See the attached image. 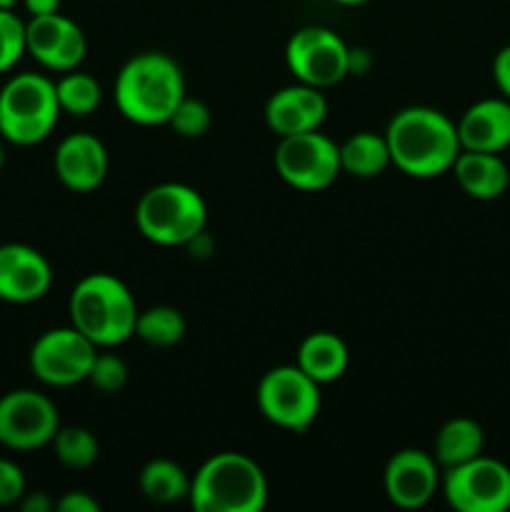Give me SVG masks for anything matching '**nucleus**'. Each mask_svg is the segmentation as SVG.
<instances>
[{
  "instance_id": "f257e3e1",
  "label": "nucleus",
  "mask_w": 510,
  "mask_h": 512,
  "mask_svg": "<svg viewBox=\"0 0 510 512\" xmlns=\"http://www.w3.org/2000/svg\"><path fill=\"white\" fill-rule=\"evenodd\" d=\"M390 163L410 178H438L460 155L458 128L435 108H405L385 130Z\"/></svg>"
},
{
  "instance_id": "f03ea898",
  "label": "nucleus",
  "mask_w": 510,
  "mask_h": 512,
  "mask_svg": "<svg viewBox=\"0 0 510 512\" xmlns=\"http://www.w3.org/2000/svg\"><path fill=\"white\" fill-rule=\"evenodd\" d=\"M183 98V73L178 63L165 53L135 55L123 65L115 80V103L130 123H168Z\"/></svg>"
},
{
  "instance_id": "7ed1b4c3",
  "label": "nucleus",
  "mask_w": 510,
  "mask_h": 512,
  "mask_svg": "<svg viewBox=\"0 0 510 512\" xmlns=\"http://www.w3.org/2000/svg\"><path fill=\"white\" fill-rule=\"evenodd\" d=\"M138 313L128 285L110 273L85 275L70 293L73 328L98 348H113L133 338Z\"/></svg>"
},
{
  "instance_id": "20e7f679",
  "label": "nucleus",
  "mask_w": 510,
  "mask_h": 512,
  "mask_svg": "<svg viewBox=\"0 0 510 512\" xmlns=\"http://www.w3.org/2000/svg\"><path fill=\"white\" fill-rule=\"evenodd\" d=\"M190 505L198 512H260L268 505V480L243 453H218L190 480Z\"/></svg>"
},
{
  "instance_id": "39448f33",
  "label": "nucleus",
  "mask_w": 510,
  "mask_h": 512,
  "mask_svg": "<svg viewBox=\"0 0 510 512\" xmlns=\"http://www.w3.org/2000/svg\"><path fill=\"white\" fill-rule=\"evenodd\" d=\"M55 83L40 73L13 75L0 88V135L13 145H38L60 118Z\"/></svg>"
},
{
  "instance_id": "423d86ee",
  "label": "nucleus",
  "mask_w": 510,
  "mask_h": 512,
  "mask_svg": "<svg viewBox=\"0 0 510 512\" xmlns=\"http://www.w3.org/2000/svg\"><path fill=\"white\" fill-rule=\"evenodd\" d=\"M208 208L203 195L183 183L150 188L135 208L138 230L155 245H185L203 233Z\"/></svg>"
},
{
  "instance_id": "0eeeda50",
  "label": "nucleus",
  "mask_w": 510,
  "mask_h": 512,
  "mask_svg": "<svg viewBox=\"0 0 510 512\" xmlns=\"http://www.w3.org/2000/svg\"><path fill=\"white\" fill-rule=\"evenodd\" d=\"M258 408L273 425L303 433L320 413V383L298 365H278L268 370L258 385Z\"/></svg>"
},
{
  "instance_id": "6e6552de",
  "label": "nucleus",
  "mask_w": 510,
  "mask_h": 512,
  "mask_svg": "<svg viewBox=\"0 0 510 512\" xmlns=\"http://www.w3.org/2000/svg\"><path fill=\"white\" fill-rule=\"evenodd\" d=\"M443 495L458 512L510 510V468L500 460L478 455L445 470Z\"/></svg>"
},
{
  "instance_id": "1a4fd4ad",
  "label": "nucleus",
  "mask_w": 510,
  "mask_h": 512,
  "mask_svg": "<svg viewBox=\"0 0 510 512\" xmlns=\"http://www.w3.org/2000/svg\"><path fill=\"white\" fill-rule=\"evenodd\" d=\"M275 168L280 178L298 190L318 193L330 188L340 175V145L328 135L310 130V133L285 135L275 150Z\"/></svg>"
},
{
  "instance_id": "9d476101",
  "label": "nucleus",
  "mask_w": 510,
  "mask_h": 512,
  "mask_svg": "<svg viewBox=\"0 0 510 512\" xmlns=\"http://www.w3.org/2000/svg\"><path fill=\"white\" fill-rule=\"evenodd\" d=\"M98 345L78 328H55L40 335L30 348V370L50 388H70L88 380Z\"/></svg>"
},
{
  "instance_id": "9b49d317",
  "label": "nucleus",
  "mask_w": 510,
  "mask_h": 512,
  "mask_svg": "<svg viewBox=\"0 0 510 512\" xmlns=\"http://www.w3.org/2000/svg\"><path fill=\"white\" fill-rule=\"evenodd\" d=\"M60 428L58 408L38 390H10L0 398V445L18 453L45 448Z\"/></svg>"
},
{
  "instance_id": "f8f14e48",
  "label": "nucleus",
  "mask_w": 510,
  "mask_h": 512,
  "mask_svg": "<svg viewBox=\"0 0 510 512\" xmlns=\"http://www.w3.org/2000/svg\"><path fill=\"white\" fill-rule=\"evenodd\" d=\"M353 53L338 33L320 25L300 28L285 48V63L290 73L313 88H330L350 73Z\"/></svg>"
},
{
  "instance_id": "ddd939ff",
  "label": "nucleus",
  "mask_w": 510,
  "mask_h": 512,
  "mask_svg": "<svg viewBox=\"0 0 510 512\" xmlns=\"http://www.w3.org/2000/svg\"><path fill=\"white\" fill-rule=\"evenodd\" d=\"M25 53L33 55L43 68L68 73L83 63L88 40L80 25L63 13L38 15L25 23Z\"/></svg>"
},
{
  "instance_id": "4468645a",
  "label": "nucleus",
  "mask_w": 510,
  "mask_h": 512,
  "mask_svg": "<svg viewBox=\"0 0 510 512\" xmlns=\"http://www.w3.org/2000/svg\"><path fill=\"white\" fill-rule=\"evenodd\" d=\"M385 495L403 510L423 508L433 500L440 485V465L433 455L423 450H400L385 465Z\"/></svg>"
},
{
  "instance_id": "2eb2a0df",
  "label": "nucleus",
  "mask_w": 510,
  "mask_h": 512,
  "mask_svg": "<svg viewBox=\"0 0 510 512\" xmlns=\"http://www.w3.org/2000/svg\"><path fill=\"white\" fill-rule=\"evenodd\" d=\"M53 285V270L43 253L23 243L0 245V300L28 305Z\"/></svg>"
},
{
  "instance_id": "dca6fc26",
  "label": "nucleus",
  "mask_w": 510,
  "mask_h": 512,
  "mask_svg": "<svg viewBox=\"0 0 510 512\" xmlns=\"http://www.w3.org/2000/svg\"><path fill=\"white\" fill-rule=\"evenodd\" d=\"M328 115V100L313 85H290L278 90L265 105V123L275 135H298L318 130Z\"/></svg>"
},
{
  "instance_id": "f3484780",
  "label": "nucleus",
  "mask_w": 510,
  "mask_h": 512,
  "mask_svg": "<svg viewBox=\"0 0 510 512\" xmlns=\"http://www.w3.org/2000/svg\"><path fill=\"white\" fill-rule=\"evenodd\" d=\"M55 175L73 193H90L108 175V150L95 135H68L55 150Z\"/></svg>"
},
{
  "instance_id": "a211bd4d",
  "label": "nucleus",
  "mask_w": 510,
  "mask_h": 512,
  "mask_svg": "<svg viewBox=\"0 0 510 512\" xmlns=\"http://www.w3.org/2000/svg\"><path fill=\"white\" fill-rule=\"evenodd\" d=\"M458 128L460 150L473 153H503L510 148V100L485 98L470 105Z\"/></svg>"
},
{
  "instance_id": "6ab92c4d",
  "label": "nucleus",
  "mask_w": 510,
  "mask_h": 512,
  "mask_svg": "<svg viewBox=\"0 0 510 512\" xmlns=\"http://www.w3.org/2000/svg\"><path fill=\"white\" fill-rule=\"evenodd\" d=\"M455 180L475 200H495L508 190L510 170L500 153H473L460 150L453 163Z\"/></svg>"
},
{
  "instance_id": "aec40b11",
  "label": "nucleus",
  "mask_w": 510,
  "mask_h": 512,
  "mask_svg": "<svg viewBox=\"0 0 510 512\" xmlns=\"http://www.w3.org/2000/svg\"><path fill=\"white\" fill-rule=\"evenodd\" d=\"M348 348L335 333H310L300 343L298 368L308 373L315 383H333L348 370Z\"/></svg>"
},
{
  "instance_id": "412c9836",
  "label": "nucleus",
  "mask_w": 510,
  "mask_h": 512,
  "mask_svg": "<svg viewBox=\"0 0 510 512\" xmlns=\"http://www.w3.org/2000/svg\"><path fill=\"white\" fill-rule=\"evenodd\" d=\"M483 448V428L470 418H453L440 428L438 438H435V460L440 468L448 470L483 455Z\"/></svg>"
},
{
  "instance_id": "4be33fe9",
  "label": "nucleus",
  "mask_w": 510,
  "mask_h": 512,
  "mask_svg": "<svg viewBox=\"0 0 510 512\" xmlns=\"http://www.w3.org/2000/svg\"><path fill=\"white\" fill-rule=\"evenodd\" d=\"M390 165V148L385 135L355 133L340 145V168L355 178H375Z\"/></svg>"
},
{
  "instance_id": "5701e85b",
  "label": "nucleus",
  "mask_w": 510,
  "mask_h": 512,
  "mask_svg": "<svg viewBox=\"0 0 510 512\" xmlns=\"http://www.w3.org/2000/svg\"><path fill=\"white\" fill-rule=\"evenodd\" d=\"M140 490L150 503L170 505L190 495V478L173 460H150L140 473Z\"/></svg>"
},
{
  "instance_id": "b1692460",
  "label": "nucleus",
  "mask_w": 510,
  "mask_h": 512,
  "mask_svg": "<svg viewBox=\"0 0 510 512\" xmlns=\"http://www.w3.org/2000/svg\"><path fill=\"white\" fill-rule=\"evenodd\" d=\"M135 335L153 348H170L180 343L185 335V318L175 308L155 305V308L138 313L135 320Z\"/></svg>"
},
{
  "instance_id": "393cba45",
  "label": "nucleus",
  "mask_w": 510,
  "mask_h": 512,
  "mask_svg": "<svg viewBox=\"0 0 510 512\" xmlns=\"http://www.w3.org/2000/svg\"><path fill=\"white\" fill-rule=\"evenodd\" d=\"M55 93H58L60 110L70 115H90L103 98L98 80L88 73H78V70H68L55 83Z\"/></svg>"
},
{
  "instance_id": "a878e982",
  "label": "nucleus",
  "mask_w": 510,
  "mask_h": 512,
  "mask_svg": "<svg viewBox=\"0 0 510 512\" xmlns=\"http://www.w3.org/2000/svg\"><path fill=\"white\" fill-rule=\"evenodd\" d=\"M55 458L70 470H85L98 460L100 445L85 428H58L53 438Z\"/></svg>"
},
{
  "instance_id": "bb28decb",
  "label": "nucleus",
  "mask_w": 510,
  "mask_h": 512,
  "mask_svg": "<svg viewBox=\"0 0 510 512\" xmlns=\"http://www.w3.org/2000/svg\"><path fill=\"white\" fill-rule=\"evenodd\" d=\"M25 53V23L13 10L0 8V75L20 63Z\"/></svg>"
},
{
  "instance_id": "cd10ccee",
  "label": "nucleus",
  "mask_w": 510,
  "mask_h": 512,
  "mask_svg": "<svg viewBox=\"0 0 510 512\" xmlns=\"http://www.w3.org/2000/svg\"><path fill=\"white\" fill-rule=\"evenodd\" d=\"M88 383L105 395L120 393L125 388V383H128V365L118 355L98 353L93 360V368L88 373Z\"/></svg>"
},
{
  "instance_id": "c85d7f7f",
  "label": "nucleus",
  "mask_w": 510,
  "mask_h": 512,
  "mask_svg": "<svg viewBox=\"0 0 510 512\" xmlns=\"http://www.w3.org/2000/svg\"><path fill=\"white\" fill-rule=\"evenodd\" d=\"M168 123L180 138H200L210 128V110L200 100L183 98L178 103V108H175V113L170 115Z\"/></svg>"
},
{
  "instance_id": "c756f323",
  "label": "nucleus",
  "mask_w": 510,
  "mask_h": 512,
  "mask_svg": "<svg viewBox=\"0 0 510 512\" xmlns=\"http://www.w3.org/2000/svg\"><path fill=\"white\" fill-rule=\"evenodd\" d=\"M25 495V475L13 460L0 458V508L20 503Z\"/></svg>"
},
{
  "instance_id": "7c9ffc66",
  "label": "nucleus",
  "mask_w": 510,
  "mask_h": 512,
  "mask_svg": "<svg viewBox=\"0 0 510 512\" xmlns=\"http://www.w3.org/2000/svg\"><path fill=\"white\" fill-rule=\"evenodd\" d=\"M55 510L60 512H100V503L95 498H90L83 490H73V493H65L63 498L55 500Z\"/></svg>"
},
{
  "instance_id": "2f4dec72",
  "label": "nucleus",
  "mask_w": 510,
  "mask_h": 512,
  "mask_svg": "<svg viewBox=\"0 0 510 512\" xmlns=\"http://www.w3.org/2000/svg\"><path fill=\"white\" fill-rule=\"evenodd\" d=\"M493 78L503 98L510 100V45H505L493 60Z\"/></svg>"
},
{
  "instance_id": "473e14b6",
  "label": "nucleus",
  "mask_w": 510,
  "mask_h": 512,
  "mask_svg": "<svg viewBox=\"0 0 510 512\" xmlns=\"http://www.w3.org/2000/svg\"><path fill=\"white\" fill-rule=\"evenodd\" d=\"M53 508L55 503L48 498V493H43V490H35V493H28V490H25V495L20 498V510L23 512H50Z\"/></svg>"
},
{
  "instance_id": "72a5a7b5",
  "label": "nucleus",
  "mask_w": 510,
  "mask_h": 512,
  "mask_svg": "<svg viewBox=\"0 0 510 512\" xmlns=\"http://www.w3.org/2000/svg\"><path fill=\"white\" fill-rule=\"evenodd\" d=\"M23 5H25V10L30 13V18L60 13V0H23Z\"/></svg>"
},
{
  "instance_id": "f704fd0d",
  "label": "nucleus",
  "mask_w": 510,
  "mask_h": 512,
  "mask_svg": "<svg viewBox=\"0 0 510 512\" xmlns=\"http://www.w3.org/2000/svg\"><path fill=\"white\" fill-rule=\"evenodd\" d=\"M18 3H20V0H0V8H3V10H13Z\"/></svg>"
},
{
  "instance_id": "c9c22d12",
  "label": "nucleus",
  "mask_w": 510,
  "mask_h": 512,
  "mask_svg": "<svg viewBox=\"0 0 510 512\" xmlns=\"http://www.w3.org/2000/svg\"><path fill=\"white\" fill-rule=\"evenodd\" d=\"M335 3H343V5H360V3H368V0H335Z\"/></svg>"
},
{
  "instance_id": "e433bc0d",
  "label": "nucleus",
  "mask_w": 510,
  "mask_h": 512,
  "mask_svg": "<svg viewBox=\"0 0 510 512\" xmlns=\"http://www.w3.org/2000/svg\"><path fill=\"white\" fill-rule=\"evenodd\" d=\"M3 165H5V150L3 145H0V170H3Z\"/></svg>"
}]
</instances>
